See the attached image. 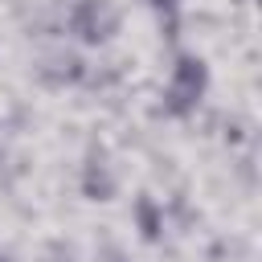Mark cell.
I'll use <instances>...</instances> for the list:
<instances>
[{"label": "cell", "mask_w": 262, "mask_h": 262, "mask_svg": "<svg viewBox=\"0 0 262 262\" xmlns=\"http://www.w3.org/2000/svg\"><path fill=\"white\" fill-rule=\"evenodd\" d=\"M147 8H151V16H156V25H160L164 37H176V33H180L184 0H147Z\"/></svg>", "instance_id": "5b68a950"}, {"label": "cell", "mask_w": 262, "mask_h": 262, "mask_svg": "<svg viewBox=\"0 0 262 262\" xmlns=\"http://www.w3.org/2000/svg\"><path fill=\"white\" fill-rule=\"evenodd\" d=\"M209 90H213L209 61L192 49H176L172 66H168V78H164V111L172 119H188L205 106Z\"/></svg>", "instance_id": "6da1fadb"}, {"label": "cell", "mask_w": 262, "mask_h": 262, "mask_svg": "<svg viewBox=\"0 0 262 262\" xmlns=\"http://www.w3.org/2000/svg\"><path fill=\"white\" fill-rule=\"evenodd\" d=\"M78 188H82L86 201H111V196L119 192V172H115V164H111L102 151H90V156L82 160Z\"/></svg>", "instance_id": "3957f363"}, {"label": "cell", "mask_w": 262, "mask_h": 262, "mask_svg": "<svg viewBox=\"0 0 262 262\" xmlns=\"http://www.w3.org/2000/svg\"><path fill=\"white\" fill-rule=\"evenodd\" d=\"M66 29L78 45H106L115 33H119V12L111 0H70L66 8Z\"/></svg>", "instance_id": "7a4b0ae2"}, {"label": "cell", "mask_w": 262, "mask_h": 262, "mask_svg": "<svg viewBox=\"0 0 262 262\" xmlns=\"http://www.w3.org/2000/svg\"><path fill=\"white\" fill-rule=\"evenodd\" d=\"M0 262H4V258H0Z\"/></svg>", "instance_id": "8992f818"}, {"label": "cell", "mask_w": 262, "mask_h": 262, "mask_svg": "<svg viewBox=\"0 0 262 262\" xmlns=\"http://www.w3.org/2000/svg\"><path fill=\"white\" fill-rule=\"evenodd\" d=\"M131 225L139 229L143 242H160V237H164V225H168L164 205H160L151 192H139V196L131 201Z\"/></svg>", "instance_id": "277c9868"}]
</instances>
